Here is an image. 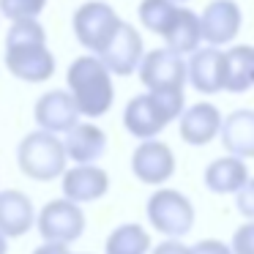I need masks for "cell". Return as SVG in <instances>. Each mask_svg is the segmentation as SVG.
<instances>
[{"instance_id": "obj_23", "label": "cell", "mask_w": 254, "mask_h": 254, "mask_svg": "<svg viewBox=\"0 0 254 254\" xmlns=\"http://www.w3.org/2000/svg\"><path fill=\"white\" fill-rule=\"evenodd\" d=\"M175 11H178L175 0H142V3H139V22H142V28H148L150 33L164 36V30L170 28Z\"/></svg>"}, {"instance_id": "obj_17", "label": "cell", "mask_w": 254, "mask_h": 254, "mask_svg": "<svg viewBox=\"0 0 254 254\" xmlns=\"http://www.w3.org/2000/svg\"><path fill=\"white\" fill-rule=\"evenodd\" d=\"M219 137L230 156L254 159V110H235L221 118Z\"/></svg>"}, {"instance_id": "obj_7", "label": "cell", "mask_w": 254, "mask_h": 254, "mask_svg": "<svg viewBox=\"0 0 254 254\" xmlns=\"http://www.w3.org/2000/svg\"><path fill=\"white\" fill-rule=\"evenodd\" d=\"M139 82L148 90H167L186 85V61L172 50H150L139 61Z\"/></svg>"}, {"instance_id": "obj_19", "label": "cell", "mask_w": 254, "mask_h": 254, "mask_svg": "<svg viewBox=\"0 0 254 254\" xmlns=\"http://www.w3.org/2000/svg\"><path fill=\"white\" fill-rule=\"evenodd\" d=\"M249 181V167L238 156H221L205 167V186L213 194H235Z\"/></svg>"}, {"instance_id": "obj_14", "label": "cell", "mask_w": 254, "mask_h": 254, "mask_svg": "<svg viewBox=\"0 0 254 254\" xmlns=\"http://www.w3.org/2000/svg\"><path fill=\"white\" fill-rule=\"evenodd\" d=\"M170 123V118L164 115L156 99L150 93L134 96L123 110V126L128 134H134L137 139H153L156 134H161Z\"/></svg>"}, {"instance_id": "obj_9", "label": "cell", "mask_w": 254, "mask_h": 254, "mask_svg": "<svg viewBox=\"0 0 254 254\" xmlns=\"http://www.w3.org/2000/svg\"><path fill=\"white\" fill-rule=\"evenodd\" d=\"M145 50H142V36L137 33V28L121 22V28L115 30L107 47L99 52V61L110 68V74H118V77H128V74L137 71L139 61H142Z\"/></svg>"}, {"instance_id": "obj_27", "label": "cell", "mask_w": 254, "mask_h": 254, "mask_svg": "<svg viewBox=\"0 0 254 254\" xmlns=\"http://www.w3.org/2000/svg\"><path fill=\"white\" fill-rule=\"evenodd\" d=\"M191 254H232L230 243H221V241H213V238H208V241H199L191 246Z\"/></svg>"}, {"instance_id": "obj_28", "label": "cell", "mask_w": 254, "mask_h": 254, "mask_svg": "<svg viewBox=\"0 0 254 254\" xmlns=\"http://www.w3.org/2000/svg\"><path fill=\"white\" fill-rule=\"evenodd\" d=\"M150 254H191V246L181 243L178 238H170V241H161Z\"/></svg>"}, {"instance_id": "obj_18", "label": "cell", "mask_w": 254, "mask_h": 254, "mask_svg": "<svg viewBox=\"0 0 254 254\" xmlns=\"http://www.w3.org/2000/svg\"><path fill=\"white\" fill-rule=\"evenodd\" d=\"M63 148L74 164H96L107 150V134L96 123H77L66 131Z\"/></svg>"}, {"instance_id": "obj_26", "label": "cell", "mask_w": 254, "mask_h": 254, "mask_svg": "<svg viewBox=\"0 0 254 254\" xmlns=\"http://www.w3.org/2000/svg\"><path fill=\"white\" fill-rule=\"evenodd\" d=\"M235 208L241 216L254 219V178H249V181L235 191Z\"/></svg>"}, {"instance_id": "obj_30", "label": "cell", "mask_w": 254, "mask_h": 254, "mask_svg": "<svg viewBox=\"0 0 254 254\" xmlns=\"http://www.w3.org/2000/svg\"><path fill=\"white\" fill-rule=\"evenodd\" d=\"M0 254H8V238L0 232Z\"/></svg>"}, {"instance_id": "obj_1", "label": "cell", "mask_w": 254, "mask_h": 254, "mask_svg": "<svg viewBox=\"0 0 254 254\" xmlns=\"http://www.w3.org/2000/svg\"><path fill=\"white\" fill-rule=\"evenodd\" d=\"M68 93L74 99L79 115L85 118H101L110 112L112 101H115V85H112V74L96 55H82L68 66L66 74Z\"/></svg>"}, {"instance_id": "obj_25", "label": "cell", "mask_w": 254, "mask_h": 254, "mask_svg": "<svg viewBox=\"0 0 254 254\" xmlns=\"http://www.w3.org/2000/svg\"><path fill=\"white\" fill-rule=\"evenodd\" d=\"M230 249L232 254H254V219H249L246 224H241L232 232Z\"/></svg>"}, {"instance_id": "obj_3", "label": "cell", "mask_w": 254, "mask_h": 254, "mask_svg": "<svg viewBox=\"0 0 254 254\" xmlns=\"http://www.w3.org/2000/svg\"><path fill=\"white\" fill-rule=\"evenodd\" d=\"M148 221L156 232L167 238H183L191 232L194 227V205L186 194L175 191V189H159L150 194L148 205H145Z\"/></svg>"}, {"instance_id": "obj_5", "label": "cell", "mask_w": 254, "mask_h": 254, "mask_svg": "<svg viewBox=\"0 0 254 254\" xmlns=\"http://www.w3.org/2000/svg\"><path fill=\"white\" fill-rule=\"evenodd\" d=\"M36 227L39 235L47 243H74L82 238L85 232V213L77 202L71 199H52L41 208V213L36 216Z\"/></svg>"}, {"instance_id": "obj_15", "label": "cell", "mask_w": 254, "mask_h": 254, "mask_svg": "<svg viewBox=\"0 0 254 254\" xmlns=\"http://www.w3.org/2000/svg\"><path fill=\"white\" fill-rule=\"evenodd\" d=\"M36 123H39L44 131H52V134H66L71 126L79 123V112L74 107V99L68 90H50L44 93L39 101H36Z\"/></svg>"}, {"instance_id": "obj_13", "label": "cell", "mask_w": 254, "mask_h": 254, "mask_svg": "<svg viewBox=\"0 0 254 254\" xmlns=\"http://www.w3.org/2000/svg\"><path fill=\"white\" fill-rule=\"evenodd\" d=\"M110 191V175L96 164H77L63 170V197L71 202H96Z\"/></svg>"}, {"instance_id": "obj_31", "label": "cell", "mask_w": 254, "mask_h": 254, "mask_svg": "<svg viewBox=\"0 0 254 254\" xmlns=\"http://www.w3.org/2000/svg\"><path fill=\"white\" fill-rule=\"evenodd\" d=\"M175 3H186V0H175Z\"/></svg>"}, {"instance_id": "obj_6", "label": "cell", "mask_w": 254, "mask_h": 254, "mask_svg": "<svg viewBox=\"0 0 254 254\" xmlns=\"http://www.w3.org/2000/svg\"><path fill=\"white\" fill-rule=\"evenodd\" d=\"M6 66L22 82H44L55 74V58L47 41H14L6 44Z\"/></svg>"}, {"instance_id": "obj_21", "label": "cell", "mask_w": 254, "mask_h": 254, "mask_svg": "<svg viewBox=\"0 0 254 254\" xmlns=\"http://www.w3.org/2000/svg\"><path fill=\"white\" fill-rule=\"evenodd\" d=\"M167 50L178 52V55H191L202 41V30H199V17L189 8L178 6L175 17H172L170 28L164 30Z\"/></svg>"}, {"instance_id": "obj_2", "label": "cell", "mask_w": 254, "mask_h": 254, "mask_svg": "<svg viewBox=\"0 0 254 254\" xmlns=\"http://www.w3.org/2000/svg\"><path fill=\"white\" fill-rule=\"evenodd\" d=\"M19 170L33 181H55L66 170V148L63 139H58L52 131H30L28 137L19 142L17 150Z\"/></svg>"}, {"instance_id": "obj_4", "label": "cell", "mask_w": 254, "mask_h": 254, "mask_svg": "<svg viewBox=\"0 0 254 254\" xmlns=\"http://www.w3.org/2000/svg\"><path fill=\"white\" fill-rule=\"evenodd\" d=\"M123 19L118 17V11L112 6H107V3H101V0H90V3H85V6H79L77 11H74V36H77V41L85 47V50H90L93 55H99L101 50L107 47V41L115 36V30L121 28Z\"/></svg>"}, {"instance_id": "obj_22", "label": "cell", "mask_w": 254, "mask_h": 254, "mask_svg": "<svg viewBox=\"0 0 254 254\" xmlns=\"http://www.w3.org/2000/svg\"><path fill=\"white\" fill-rule=\"evenodd\" d=\"M150 252V235L142 224H121L107 235L104 254H148Z\"/></svg>"}, {"instance_id": "obj_10", "label": "cell", "mask_w": 254, "mask_h": 254, "mask_svg": "<svg viewBox=\"0 0 254 254\" xmlns=\"http://www.w3.org/2000/svg\"><path fill=\"white\" fill-rule=\"evenodd\" d=\"M241 25H243V14L235 0H210L205 11L199 14L202 39L213 47L230 44L241 33Z\"/></svg>"}, {"instance_id": "obj_20", "label": "cell", "mask_w": 254, "mask_h": 254, "mask_svg": "<svg viewBox=\"0 0 254 254\" xmlns=\"http://www.w3.org/2000/svg\"><path fill=\"white\" fill-rule=\"evenodd\" d=\"M254 88V47L238 44L224 52V90L246 93Z\"/></svg>"}, {"instance_id": "obj_29", "label": "cell", "mask_w": 254, "mask_h": 254, "mask_svg": "<svg viewBox=\"0 0 254 254\" xmlns=\"http://www.w3.org/2000/svg\"><path fill=\"white\" fill-rule=\"evenodd\" d=\"M33 254H71V252H68L66 243H47V241H44Z\"/></svg>"}, {"instance_id": "obj_8", "label": "cell", "mask_w": 254, "mask_h": 254, "mask_svg": "<svg viewBox=\"0 0 254 254\" xmlns=\"http://www.w3.org/2000/svg\"><path fill=\"white\" fill-rule=\"evenodd\" d=\"M131 172L148 186H161L175 175V153L159 139H142L131 153Z\"/></svg>"}, {"instance_id": "obj_24", "label": "cell", "mask_w": 254, "mask_h": 254, "mask_svg": "<svg viewBox=\"0 0 254 254\" xmlns=\"http://www.w3.org/2000/svg\"><path fill=\"white\" fill-rule=\"evenodd\" d=\"M47 0H0V14L6 19H28L44 11Z\"/></svg>"}, {"instance_id": "obj_11", "label": "cell", "mask_w": 254, "mask_h": 254, "mask_svg": "<svg viewBox=\"0 0 254 254\" xmlns=\"http://www.w3.org/2000/svg\"><path fill=\"white\" fill-rule=\"evenodd\" d=\"M186 82H191V88L205 96L224 90V52L213 44L197 47L191 61L186 63Z\"/></svg>"}, {"instance_id": "obj_16", "label": "cell", "mask_w": 254, "mask_h": 254, "mask_svg": "<svg viewBox=\"0 0 254 254\" xmlns=\"http://www.w3.org/2000/svg\"><path fill=\"white\" fill-rule=\"evenodd\" d=\"M36 224V210L33 202L25 191L19 189H6L0 191V232L11 241V238H22L30 232Z\"/></svg>"}, {"instance_id": "obj_12", "label": "cell", "mask_w": 254, "mask_h": 254, "mask_svg": "<svg viewBox=\"0 0 254 254\" xmlns=\"http://www.w3.org/2000/svg\"><path fill=\"white\" fill-rule=\"evenodd\" d=\"M181 121V137L183 142L194 145V148H202V145L213 142L219 137V128H221V112L216 104L210 101H197L191 104L189 110H183L178 115Z\"/></svg>"}]
</instances>
